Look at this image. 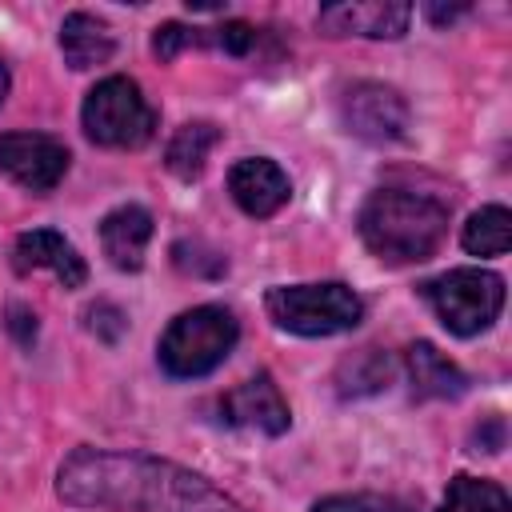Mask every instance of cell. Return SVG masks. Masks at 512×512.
<instances>
[{
	"label": "cell",
	"mask_w": 512,
	"mask_h": 512,
	"mask_svg": "<svg viewBox=\"0 0 512 512\" xmlns=\"http://www.w3.org/2000/svg\"><path fill=\"white\" fill-rule=\"evenodd\" d=\"M4 328L16 336V344H32L36 340V312L32 308H24V304H8V320H4Z\"/></svg>",
	"instance_id": "d4e9b609"
},
{
	"label": "cell",
	"mask_w": 512,
	"mask_h": 512,
	"mask_svg": "<svg viewBox=\"0 0 512 512\" xmlns=\"http://www.w3.org/2000/svg\"><path fill=\"white\" fill-rule=\"evenodd\" d=\"M220 140V128L212 120H188L176 128V136L168 140V152H164V164L172 176L180 180H196L208 164V152L216 148Z\"/></svg>",
	"instance_id": "e0dca14e"
},
{
	"label": "cell",
	"mask_w": 512,
	"mask_h": 512,
	"mask_svg": "<svg viewBox=\"0 0 512 512\" xmlns=\"http://www.w3.org/2000/svg\"><path fill=\"white\" fill-rule=\"evenodd\" d=\"M220 420L224 424H236V428H256L264 436H284L288 424H292V412H288V400L280 396V388L272 384L268 372L236 384L232 392L220 396Z\"/></svg>",
	"instance_id": "9c48e42d"
},
{
	"label": "cell",
	"mask_w": 512,
	"mask_h": 512,
	"mask_svg": "<svg viewBox=\"0 0 512 512\" xmlns=\"http://www.w3.org/2000/svg\"><path fill=\"white\" fill-rule=\"evenodd\" d=\"M420 296L432 304L436 320L452 336L484 332L504 308V280L488 268H452L420 284Z\"/></svg>",
	"instance_id": "8992f818"
},
{
	"label": "cell",
	"mask_w": 512,
	"mask_h": 512,
	"mask_svg": "<svg viewBox=\"0 0 512 512\" xmlns=\"http://www.w3.org/2000/svg\"><path fill=\"white\" fill-rule=\"evenodd\" d=\"M264 312L284 332H296V336H336V332H348V328H356L364 320V300L348 284H340V280L280 284V288H268Z\"/></svg>",
	"instance_id": "277c9868"
},
{
	"label": "cell",
	"mask_w": 512,
	"mask_h": 512,
	"mask_svg": "<svg viewBox=\"0 0 512 512\" xmlns=\"http://www.w3.org/2000/svg\"><path fill=\"white\" fill-rule=\"evenodd\" d=\"M12 268L20 276L36 272V268H48L64 288H80L88 280V264L84 256L52 228H32V232H20L16 244H12Z\"/></svg>",
	"instance_id": "7c38bea8"
},
{
	"label": "cell",
	"mask_w": 512,
	"mask_h": 512,
	"mask_svg": "<svg viewBox=\"0 0 512 512\" xmlns=\"http://www.w3.org/2000/svg\"><path fill=\"white\" fill-rule=\"evenodd\" d=\"M408 380L416 400H456L468 392V376L428 340H416L408 348Z\"/></svg>",
	"instance_id": "5bb4252c"
},
{
	"label": "cell",
	"mask_w": 512,
	"mask_h": 512,
	"mask_svg": "<svg viewBox=\"0 0 512 512\" xmlns=\"http://www.w3.org/2000/svg\"><path fill=\"white\" fill-rule=\"evenodd\" d=\"M448 204L428 192L376 188L360 208V240L384 264H420L448 236Z\"/></svg>",
	"instance_id": "7a4b0ae2"
},
{
	"label": "cell",
	"mask_w": 512,
	"mask_h": 512,
	"mask_svg": "<svg viewBox=\"0 0 512 512\" xmlns=\"http://www.w3.org/2000/svg\"><path fill=\"white\" fill-rule=\"evenodd\" d=\"M236 336H240V324L228 308L200 304V308L180 312L164 328L156 356H160V368L168 376L192 380V376H208L216 364H224V356L236 348Z\"/></svg>",
	"instance_id": "3957f363"
},
{
	"label": "cell",
	"mask_w": 512,
	"mask_h": 512,
	"mask_svg": "<svg viewBox=\"0 0 512 512\" xmlns=\"http://www.w3.org/2000/svg\"><path fill=\"white\" fill-rule=\"evenodd\" d=\"M84 324H88V332H92V336H100L104 344H116V340L124 336V328H128L124 312H120L116 304H108V300L88 304V308H84Z\"/></svg>",
	"instance_id": "603a6c76"
},
{
	"label": "cell",
	"mask_w": 512,
	"mask_h": 512,
	"mask_svg": "<svg viewBox=\"0 0 512 512\" xmlns=\"http://www.w3.org/2000/svg\"><path fill=\"white\" fill-rule=\"evenodd\" d=\"M460 12H468V8H464V4H456V8H436V4H428V8H424V16L436 20V24H448V20H456Z\"/></svg>",
	"instance_id": "484cf974"
},
{
	"label": "cell",
	"mask_w": 512,
	"mask_h": 512,
	"mask_svg": "<svg viewBox=\"0 0 512 512\" xmlns=\"http://www.w3.org/2000/svg\"><path fill=\"white\" fill-rule=\"evenodd\" d=\"M436 512H508V492L480 476H456Z\"/></svg>",
	"instance_id": "d6986e66"
},
{
	"label": "cell",
	"mask_w": 512,
	"mask_h": 512,
	"mask_svg": "<svg viewBox=\"0 0 512 512\" xmlns=\"http://www.w3.org/2000/svg\"><path fill=\"white\" fill-rule=\"evenodd\" d=\"M228 192L236 200L240 212L264 220V216H276L288 196H292V184H288V172L268 160V156H244L228 168Z\"/></svg>",
	"instance_id": "30bf717a"
},
{
	"label": "cell",
	"mask_w": 512,
	"mask_h": 512,
	"mask_svg": "<svg viewBox=\"0 0 512 512\" xmlns=\"http://www.w3.org/2000/svg\"><path fill=\"white\" fill-rule=\"evenodd\" d=\"M340 116L344 128L368 144H392L404 136L408 128V104L396 88L376 84V80H360L344 92L340 100Z\"/></svg>",
	"instance_id": "ba28073f"
},
{
	"label": "cell",
	"mask_w": 512,
	"mask_h": 512,
	"mask_svg": "<svg viewBox=\"0 0 512 512\" xmlns=\"http://www.w3.org/2000/svg\"><path fill=\"white\" fill-rule=\"evenodd\" d=\"M68 148L56 136L44 132H4L0 136V172L28 188V192H52L68 172Z\"/></svg>",
	"instance_id": "52a82bcc"
},
{
	"label": "cell",
	"mask_w": 512,
	"mask_h": 512,
	"mask_svg": "<svg viewBox=\"0 0 512 512\" xmlns=\"http://www.w3.org/2000/svg\"><path fill=\"white\" fill-rule=\"evenodd\" d=\"M152 240V216L140 204H120L100 220V244L104 256L120 272H136L144 264V248Z\"/></svg>",
	"instance_id": "4fadbf2b"
},
{
	"label": "cell",
	"mask_w": 512,
	"mask_h": 512,
	"mask_svg": "<svg viewBox=\"0 0 512 512\" xmlns=\"http://www.w3.org/2000/svg\"><path fill=\"white\" fill-rule=\"evenodd\" d=\"M60 52H64L68 68L84 72V68L108 64L116 44H112V32H108L104 20H96L88 12H68L64 24H60Z\"/></svg>",
	"instance_id": "9a60e30c"
},
{
	"label": "cell",
	"mask_w": 512,
	"mask_h": 512,
	"mask_svg": "<svg viewBox=\"0 0 512 512\" xmlns=\"http://www.w3.org/2000/svg\"><path fill=\"white\" fill-rule=\"evenodd\" d=\"M192 40H196V28L168 20V24H160V28L152 32V52H156L160 60H176L184 48H192Z\"/></svg>",
	"instance_id": "cb8c5ba5"
},
{
	"label": "cell",
	"mask_w": 512,
	"mask_h": 512,
	"mask_svg": "<svg viewBox=\"0 0 512 512\" xmlns=\"http://www.w3.org/2000/svg\"><path fill=\"white\" fill-rule=\"evenodd\" d=\"M396 376V360L384 352V348H360L352 356L340 360L336 368V392L344 400L352 396H372V392H384Z\"/></svg>",
	"instance_id": "2e32d148"
},
{
	"label": "cell",
	"mask_w": 512,
	"mask_h": 512,
	"mask_svg": "<svg viewBox=\"0 0 512 512\" xmlns=\"http://www.w3.org/2000/svg\"><path fill=\"white\" fill-rule=\"evenodd\" d=\"M4 96H8V68H4V60H0V104H4Z\"/></svg>",
	"instance_id": "4316f807"
},
{
	"label": "cell",
	"mask_w": 512,
	"mask_h": 512,
	"mask_svg": "<svg viewBox=\"0 0 512 512\" xmlns=\"http://www.w3.org/2000/svg\"><path fill=\"white\" fill-rule=\"evenodd\" d=\"M260 32L248 20H224L216 28H196V48H216L224 56H248L256 48Z\"/></svg>",
	"instance_id": "ffe728a7"
},
{
	"label": "cell",
	"mask_w": 512,
	"mask_h": 512,
	"mask_svg": "<svg viewBox=\"0 0 512 512\" xmlns=\"http://www.w3.org/2000/svg\"><path fill=\"white\" fill-rule=\"evenodd\" d=\"M172 260H176V268L180 272H192V276H224V268H228V260L220 256V252H212V248H204V244H188V240H180L176 248H172Z\"/></svg>",
	"instance_id": "44dd1931"
},
{
	"label": "cell",
	"mask_w": 512,
	"mask_h": 512,
	"mask_svg": "<svg viewBox=\"0 0 512 512\" xmlns=\"http://www.w3.org/2000/svg\"><path fill=\"white\" fill-rule=\"evenodd\" d=\"M84 136L100 148H144L156 132V108L132 76H104L80 108Z\"/></svg>",
	"instance_id": "5b68a950"
},
{
	"label": "cell",
	"mask_w": 512,
	"mask_h": 512,
	"mask_svg": "<svg viewBox=\"0 0 512 512\" xmlns=\"http://www.w3.org/2000/svg\"><path fill=\"white\" fill-rule=\"evenodd\" d=\"M60 500L116 512H248L200 472L148 452L76 448L56 472Z\"/></svg>",
	"instance_id": "6da1fadb"
},
{
	"label": "cell",
	"mask_w": 512,
	"mask_h": 512,
	"mask_svg": "<svg viewBox=\"0 0 512 512\" xmlns=\"http://www.w3.org/2000/svg\"><path fill=\"white\" fill-rule=\"evenodd\" d=\"M312 512H408V504L396 496H324Z\"/></svg>",
	"instance_id": "7402d4cb"
},
{
	"label": "cell",
	"mask_w": 512,
	"mask_h": 512,
	"mask_svg": "<svg viewBox=\"0 0 512 512\" xmlns=\"http://www.w3.org/2000/svg\"><path fill=\"white\" fill-rule=\"evenodd\" d=\"M412 8L396 0H372V4H328L320 8L316 24L324 36H368V40H396L408 32Z\"/></svg>",
	"instance_id": "8fae6325"
},
{
	"label": "cell",
	"mask_w": 512,
	"mask_h": 512,
	"mask_svg": "<svg viewBox=\"0 0 512 512\" xmlns=\"http://www.w3.org/2000/svg\"><path fill=\"white\" fill-rule=\"evenodd\" d=\"M460 244L472 256H504L512 244V216L504 204H488L480 212H472V220L460 232Z\"/></svg>",
	"instance_id": "ac0fdd59"
}]
</instances>
